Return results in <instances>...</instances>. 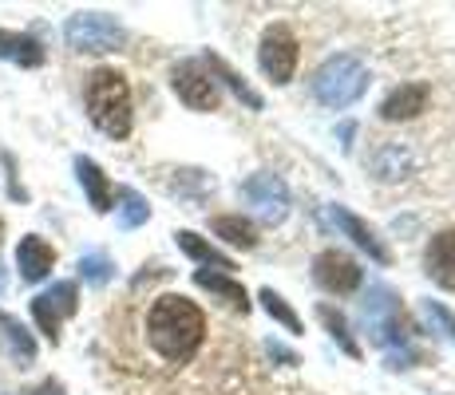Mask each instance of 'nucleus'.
<instances>
[{
  "instance_id": "1",
  "label": "nucleus",
  "mask_w": 455,
  "mask_h": 395,
  "mask_svg": "<svg viewBox=\"0 0 455 395\" xmlns=\"http://www.w3.org/2000/svg\"><path fill=\"white\" fill-rule=\"evenodd\" d=\"M143 328H147V344H151V352L171 367L190 364L206 344V312L182 293L155 296L151 309H147Z\"/></svg>"
},
{
  "instance_id": "2",
  "label": "nucleus",
  "mask_w": 455,
  "mask_h": 395,
  "mask_svg": "<svg viewBox=\"0 0 455 395\" xmlns=\"http://www.w3.org/2000/svg\"><path fill=\"white\" fill-rule=\"evenodd\" d=\"M84 103L92 122L111 138H127L131 135V119H135V107H131V83L124 72L116 67H95L84 83Z\"/></svg>"
},
{
  "instance_id": "3",
  "label": "nucleus",
  "mask_w": 455,
  "mask_h": 395,
  "mask_svg": "<svg viewBox=\"0 0 455 395\" xmlns=\"http://www.w3.org/2000/svg\"><path fill=\"white\" fill-rule=\"evenodd\" d=\"M369 91V67L356 56L340 51V56H329L325 64L313 72V95H317L325 107H353L361 95Z\"/></svg>"
},
{
  "instance_id": "4",
  "label": "nucleus",
  "mask_w": 455,
  "mask_h": 395,
  "mask_svg": "<svg viewBox=\"0 0 455 395\" xmlns=\"http://www.w3.org/2000/svg\"><path fill=\"white\" fill-rule=\"evenodd\" d=\"M361 312H364V324H369V336H372V344H380V348H408V320H404V304H400V296L392 293V288H384V285H372L369 293H364V304H361Z\"/></svg>"
},
{
  "instance_id": "5",
  "label": "nucleus",
  "mask_w": 455,
  "mask_h": 395,
  "mask_svg": "<svg viewBox=\"0 0 455 395\" xmlns=\"http://www.w3.org/2000/svg\"><path fill=\"white\" fill-rule=\"evenodd\" d=\"M64 36H68V48L72 51H116L119 43L127 40V32L116 16L76 12L72 20L64 24Z\"/></svg>"
},
{
  "instance_id": "6",
  "label": "nucleus",
  "mask_w": 455,
  "mask_h": 395,
  "mask_svg": "<svg viewBox=\"0 0 455 395\" xmlns=\"http://www.w3.org/2000/svg\"><path fill=\"white\" fill-rule=\"evenodd\" d=\"M301 59V43H297L290 24H269L261 32V48H258V64L274 83H290Z\"/></svg>"
},
{
  "instance_id": "7",
  "label": "nucleus",
  "mask_w": 455,
  "mask_h": 395,
  "mask_svg": "<svg viewBox=\"0 0 455 395\" xmlns=\"http://www.w3.org/2000/svg\"><path fill=\"white\" fill-rule=\"evenodd\" d=\"M76 309H80V288H76V280H56V285L44 288L36 301H32V316H36L40 332L52 344H60V324H64L68 316H76Z\"/></svg>"
},
{
  "instance_id": "8",
  "label": "nucleus",
  "mask_w": 455,
  "mask_h": 395,
  "mask_svg": "<svg viewBox=\"0 0 455 395\" xmlns=\"http://www.w3.org/2000/svg\"><path fill=\"white\" fill-rule=\"evenodd\" d=\"M242 194L250 198V206L258 209V217L266 225H282L290 217V186H285L277 174L269 170H258L242 182Z\"/></svg>"
},
{
  "instance_id": "9",
  "label": "nucleus",
  "mask_w": 455,
  "mask_h": 395,
  "mask_svg": "<svg viewBox=\"0 0 455 395\" xmlns=\"http://www.w3.org/2000/svg\"><path fill=\"white\" fill-rule=\"evenodd\" d=\"M171 83H174L179 99L187 103L190 111H214L218 107V83H214V75L198 64V59H187V64L174 67Z\"/></svg>"
},
{
  "instance_id": "10",
  "label": "nucleus",
  "mask_w": 455,
  "mask_h": 395,
  "mask_svg": "<svg viewBox=\"0 0 455 395\" xmlns=\"http://www.w3.org/2000/svg\"><path fill=\"white\" fill-rule=\"evenodd\" d=\"M313 280H317L325 293L345 296V293H353V288L361 285V265H356L348 253L325 249V253H317V257H313Z\"/></svg>"
},
{
  "instance_id": "11",
  "label": "nucleus",
  "mask_w": 455,
  "mask_h": 395,
  "mask_svg": "<svg viewBox=\"0 0 455 395\" xmlns=\"http://www.w3.org/2000/svg\"><path fill=\"white\" fill-rule=\"evenodd\" d=\"M369 170L376 174L380 182H400L416 170V154H412V143L408 138H380L376 151L369 154Z\"/></svg>"
},
{
  "instance_id": "12",
  "label": "nucleus",
  "mask_w": 455,
  "mask_h": 395,
  "mask_svg": "<svg viewBox=\"0 0 455 395\" xmlns=\"http://www.w3.org/2000/svg\"><path fill=\"white\" fill-rule=\"evenodd\" d=\"M329 222L337 225V230L345 233V237H353V245H356V249H364V253H369V257L376 261V265H388V261H392V253L384 249V241L372 233V225H364L356 214H348V209H340V206H329Z\"/></svg>"
},
{
  "instance_id": "13",
  "label": "nucleus",
  "mask_w": 455,
  "mask_h": 395,
  "mask_svg": "<svg viewBox=\"0 0 455 395\" xmlns=\"http://www.w3.org/2000/svg\"><path fill=\"white\" fill-rule=\"evenodd\" d=\"M432 103V87L427 83H400L396 91H388V99L380 103V115L388 122H408L416 115H424Z\"/></svg>"
},
{
  "instance_id": "14",
  "label": "nucleus",
  "mask_w": 455,
  "mask_h": 395,
  "mask_svg": "<svg viewBox=\"0 0 455 395\" xmlns=\"http://www.w3.org/2000/svg\"><path fill=\"white\" fill-rule=\"evenodd\" d=\"M424 273L440 288H455V230H440L424 249Z\"/></svg>"
},
{
  "instance_id": "15",
  "label": "nucleus",
  "mask_w": 455,
  "mask_h": 395,
  "mask_svg": "<svg viewBox=\"0 0 455 395\" xmlns=\"http://www.w3.org/2000/svg\"><path fill=\"white\" fill-rule=\"evenodd\" d=\"M56 265V249H52L44 237H24L16 245V269H20L24 280H44Z\"/></svg>"
},
{
  "instance_id": "16",
  "label": "nucleus",
  "mask_w": 455,
  "mask_h": 395,
  "mask_svg": "<svg viewBox=\"0 0 455 395\" xmlns=\"http://www.w3.org/2000/svg\"><path fill=\"white\" fill-rule=\"evenodd\" d=\"M195 285L198 288H206V293H214V296H222L230 309H238L242 316L250 312V293L238 285L230 273H214V269H198L195 273Z\"/></svg>"
},
{
  "instance_id": "17",
  "label": "nucleus",
  "mask_w": 455,
  "mask_h": 395,
  "mask_svg": "<svg viewBox=\"0 0 455 395\" xmlns=\"http://www.w3.org/2000/svg\"><path fill=\"white\" fill-rule=\"evenodd\" d=\"M0 59H12L20 67H40L44 64V43L24 32H4L0 28Z\"/></svg>"
},
{
  "instance_id": "18",
  "label": "nucleus",
  "mask_w": 455,
  "mask_h": 395,
  "mask_svg": "<svg viewBox=\"0 0 455 395\" xmlns=\"http://www.w3.org/2000/svg\"><path fill=\"white\" fill-rule=\"evenodd\" d=\"M76 174H80V186L87 190V201H92V209H100V214H108L111 209V182L108 174L100 170V166L92 162V158H76Z\"/></svg>"
},
{
  "instance_id": "19",
  "label": "nucleus",
  "mask_w": 455,
  "mask_h": 395,
  "mask_svg": "<svg viewBox=\"0 0 455 395\" xmlns=\"http://www.w3.org/2000/svg\"><path fill=\"white\" fill-rule=\"evenodd\" d=\"M203 67H206V72H210V75H218V79H222V83H226V87H230V91H234V95H238V99H242V103H246V107H250V111H261V107H266V103H261V95H258V91H253V87H250V83H246V79H242L238 72H234V67H230V64H226V59H222V56H206V64H203Z\"/></svg>"
},
{
  "instance_id": "20",
  "label": "nucleus",
  "mask_w": 455,
  "mask_h": 395,
  "mask_svg": "<svg viewBox=\"0 0 455 395\" xmlns=\"http://www.w3.org/2000/svg\"><path fill=\"white\" fill-rule=\"evenodd\" d=\"M210 230L222 237V241L238 245V249H253V245H258V230H253V222L242 214H218L214 222H210Z\"/></svg>"
},
{
  "instance_id": "21",
  "label": "nucleus",
  "mask_w": 455,
  "mask_h": 395,
  "mask_svg": "<svg viewBox=\"0 0 455 395\" xmlns=\"http://www.w3.org/2000/svg\"><path fill=\"white\" fill-rule=\"evenodd\" d=\"M174 241H179V249L187 253V257L203 261L206 269H210V265H214V269H234V261L226 257L222 249H214L210 241H203V237H198L195 230H179V233H174Z\"/></svg>"
},
{
  "instance_id": "22",
  "label": "nucleus",
  "mask_w": 455,
  "mask_h": 395,
  "mask_svg": "<svg viewBox=\"0 0 455 395\" xmlns=\"http://www.w3.org/2000/svg\"><path fill=\"white\" fill-rule=\"evenodd\" d=\"M0 328H4V336H8V344H12V359H16V367H28L32 359H36V340L28 336V328H24L16 316H8V312H0Z\"/></svg>"
},
{
  "instance_id": "23",
  "label": "nucleus",
  "mask_w": 455,
  "mask_h": 395,
  "mask_svg": "<svg viewBox=\"0 0 455 395\" xmlns=\"http://www.w3.org/2000/svg\"><path fill=\"white\" fill-rule=\"evenodd\" d=\"M80 277L87 280V285H95V288H103L111 277H116V261L108 257L103 249H95V253H84L80 257Z\"/></svg>"
},
{
  "instance_id": "24",
  "label": "nucleus",
  "mask_w": 455,
  "mask_h": 395,
  "mask_svg": "<svg viewBox=\"0 0 455 395\" xmlns=\"http://www.w3.org/2000/svg\"><path fill=\"white\" fill-rule=\"evenodd\" d=\"M317 316H321V324H325V328H329V336L337 340V344L345 348L348 356H361V348H356L353 332H348V320H345V316H340L337 309H332V304H321V309H317Z\"/></svg>"
},
{
  "instance_id": "25",
  "label": "nucleus",
  "mask_w": 455,
  "mask_h": 395,
  "mask_svg": "<svg viewBox=\"0 0 455 395\" xmlns=\"http://www.w3.org/2000/svg\"><path fill=\"white\" fill-rule=\"evenodd\" d=\"M261 304H266V312L274 316V320L282 324L285 332H293V336L301 332V316H297V312L290 309V301H285L282 293H274V288H261Z\"/></svg>"
},
{
  "instance_id": "26",
  "label": "nucleus",
  "mask_w": 455,
  "mask_h": 395,
  "mask_svg": "<svg viewBox=\"0 0 455 395\" xmlns=\"http://www.w3.org/2000/svg\"><path fill=\"white\" fill-rule=\"evenodd\" d=\"M119 201H124V206H119V225H124V230H135V225H143L147 217H151V206H147L135 190H119Z\"/></svg>"
},
{
  "instance_id": "27",
  "label": "nucleus",
  "mask_w": 455,
  "mask_h": 395,
  "mask_svg": "<svg viewBox=\"0 0 455 395\" xmlns=\"http://www.w3.org/2000/svg\"><path fill=\"white\" fill-rule=\"evenodd\" d=\"M424 316H427V324H432V332H440L443 340H451V344H455V312L448 309V304L424 301Z\"/></svg>"
},
{
  "instance_id": "28",
  "label": "nucleus",
  "mask_w": 455,
  "mask_h": 395,
  "mask_svg": "<svg viewBox=\"0 0 455 395\" xmlns=\"http://www.w3.org/2000/svg\"><path fill=\"white\" fill-rule=\"evenodd\" d=\"M419 359H424V356H419L416 348H392V352H388V367H392V372H408V367H416Z\"/></svg>"
},
{
  "instance_id": "29",
  "label": "nucleus",
  "mask_w": 455,
  "mask_h": 395,
  "mask_svg": "<svg viewBox=\"0 0 455 395\" xmlns=\"http://www.w3.org/2000/svg\"><path fill=\"white\" fill-rule=\"evenodd\" d=\"M266 352L274 356V359H282L285 367H297V364H301V359H297V356H293V352H290V348H285V344H277V340H269V344H266Z\"/></svg>"
},
{
  "instance_id": "30",
  "label": "nucleus",
  "mask_w": 455,
  "mask_h": 395,
  "mask_svg": "<svg viewBox=\"0 0 455 395\" xmlns=\"http://www.w3.org/2000/svg\"><path fill=\"white\" fill-rule=\"evenodd\" d=\"M32 395H64V383H60V380H44Z\"/></svg>"
},
{
  "instance_id": "31",
  "label": "nucleus",
  "mask_w": 455,
  "mask_h": 395,
  "mask_svg": "<svg viewBox=\"0 0 455 395\" xmlns=\"http://www.w3.org/2000/svg\"><path fill=\"white\" fill-rule=\"evenodd\" d=\"M0 288H4V273H0Z\"/></svg>"
},
{
  "instance_id": "32",
  "label": "nucleus",
  "mask_w": 455,
  "mask_h": 395,
  "mask_svg": "<svg viewBox=\"0 0 455 395\" xmlns=\"http://www.w3.org/2000/svg\"><path fill=\"white\" fill-rule=\"evenodd\" d=\"M0 233H4V222H0Z\"/></svg>"
}]
</instances>
